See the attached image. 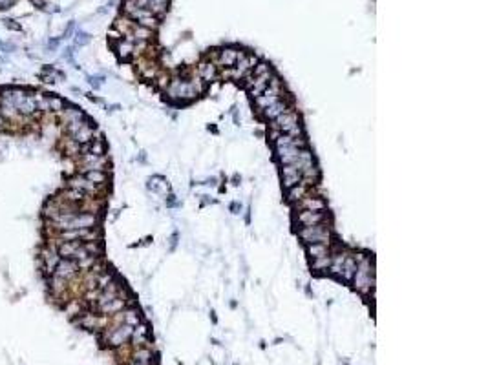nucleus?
<instances>
[{"mask_svg": "<svg viewBox=\"0 0 488 365\" xmlns=\"http://www.w3.org/2000/svg\"><path fill=\"white\" fill-rule=\"evenodd\" d=\"M207 84L201 81L199 77H190V79H172L168 86L165 88V93L168 95L170 101L174 103H190L194 99H198L203 91H205Z\"/></svg>", "mask_w": 488, "mask_h": 365, "instance_id": "f257e3e1", "label": "nucleus"}, {"mask_svg": "<svg viewBox=\"0 0 488 365\" xmlns=\"http://www.w3.org/2000/svg\"><path fill=\"white\" fill-rule=\"evenodd\" d=\"M355 256H357V270H355V276L351 280V285L360 294H367L375 288V265H373V259L369 256L360 257V254H357V252H355Z\"/></svg>", "mask_w": 488, "mask_h": 365, "instance_id": "f03ea898", "label": "nucleus"}, {"mask_svg": "<svg viewBox=\"0 0 488 365\" xmlns=\"http://www.w3.org/2000/svg\"><path fill=\"white\" fill-rule=\"evenodd\" d=\"M296 236L304 243V247L313 243H326V245L333 243V230H331V225L329 223L313 225V226H300V228H296Z\"/></svg>", "mask_w": 488, "mask_h": 365, "instance_id": "7ed1b4c3", "label": "nucleus"}, {"mask_svg": "<svg viewBox=\"0 0 488 365\" xmlns=\"http://www.w3.org/2000/svg\"><path fill=\"white\" fill-rule=\"evenodd\" d=\"M57 243L59 241L55 237H48L46 243L42 245L39 250V265H40V270H42V274L44 276L53 274L55 267H57L59 261L62 259L57 252Z\"/></svg>", "mask_w": 488, "mask_h": 365, "instance_id": "20e7f679", "label": "nucleus"}, {"mask_svg": "<svg viewBox=\"0 0 488 365\" xmlns=\"http://www.w3.org/2000/svg\"><path fill=\"white\" fill-rule=\"evenodd\" d=\"M283 95H285V90H283L282 81L274 75V77L271 79L269 86L262 91V95H258L256 99H252V101H254V106H256L258 112H264L267 106H271V104H274L276 101H280Z\"/></svg>", "mask_w": 488, "mask_h": 365, "instance_id": "39448f33", "label": "nucleus"}, {"mask_svg": "<svg viewBox=\"0 0 488 365\" xmlns=\"http://www.w3.org/2000/svg\"><path fill=\"white\" fill-rule=\"evenodd\" d=\"M77 167L79 172H88V170H103V172H110V157L108 155H95L90 152H83L77 157Z\"/></svg>", "mask_w": 488, "mask_h": 365, "instance_id": "423d86ee", "label": "nucleus"}, {"mask_svg": "<svg viewBox=\"0 0 488 365\" xmlns=\"http://www.w3.org/2000/svg\"><path fill=\"white\" fill-rule=\"evenodd\" d=\"M293 223L300 226H313V225H331V216L328 210H296L293 216Z\"/></svg>", "mask_w": 488, "mask_h": 365, "instance_id": "0eeeda50", "label": "nucleus"}, {"mask_svg": "<svg viewBox=\"0 0 488 365\" xmlns=\"http://www.w3.org/2000/svg\"><path fill=\"white\" fill-rule=\"evenodd\" d=\"M66 186H70V188H75V190L86 194V196H92V197H101V196L104 194L103 188H99V186L93 185L92 181H88L81 172L70 175V177L66 179Z\"/></svg>", "mask_w": 488, "mask_h": 365, "instance_id": "6e6552de", "label": "nucleus"}, {"mask_svg": "<svg viewBox=\"0 0 488 365\" xmlns=\"http://www.w3.org/2000/svg\"><path fill=\"white\" fill-rule=\"evenodd\" d=\"M298 124H300V115L293 108L289 112L282 113L280 117H276L274 121H271V128H273V132H278V134H287V132H291Z\"/></svg>", "mask_w": 488, "mask_h": 365, "instance_id": "1a4fd4ad", "label": "nucleus"}, {"mask_svg": "<svg viewBox=\"0 0 488 365\" xmlns=\"http://www.w3.org/2000/svg\"><path fill=\"white\" fill-rule=\"evenodd\" d=\"M132 331H134V327L126 325V323H119V325L112 327L110 331H106V343L112 347L124 345L132 338Z\"/></svg>", "mask_w": 488, "mask_h": 365, "instance_id": "9d476101", "label": "nucleus"}, {"mask_svg": "<svg viewBox=\"0 0 488 365\" xmlns=\"http://www.w3.org/2000/svg\"><path fill=\"white\" fill-rule=\"evenodd\" d=\"M274 77V71L269 70L265 71L264 75H258V77H247L245 79V86H247V91L252 99H256L258 95H262V91L269 86L271 79Z\"/></svg>", "mask_w": 488, "mask_h": 365, "instance_id": "9b49d317", "label": "nucleus"}, {"mask_svg": "<svg viewBox=\"0 0 488 365\" xmlns=\"http://www.w3.org/2000/svg\"><path fill=\"white\" fill-rule=\"evenodd\" d=\"M295 106H293V99H291L289 95H283L280 101H276L274 104H271V106H267V108L264 110V112H260L262 113V117H264L265 121H274L276 117H280L282 113H285V112H289V110H293Z\"/></svg>", "mask_w": 488, "mask_h": 365, "instance_id": "f8f14e48", "label": "nucleus"}, {"mask_svg": "<svg viewBox=\"0 0 488 365\" xmlns=\"http://www.w3.org/2000/svg\"><path fill=\"white\" fill-rule=\"evenodd\" d=\"M242 53L244 52H240L236 48H221V50L216 52V58L212 62L216 64V68L229 70V68H232V66L236 64V60L242 57Z\"/></svg>", "mask_w": 488, "mask_h": 365, "instance_id": "ddd939ff", "label": "nucleus"}, {"mask_svg": "<svg viewBox=\"0 0 488 365\" xmlns=\"http://www.w3.org/2000/svg\"><path fill=\"white\" fill-rule=\"evenodd\" d=\"M53 274L71 283V281H75V280H79L81 270H79L75 259H61L59 265L55 267V270H53Z\"/></svg>", "mask_w": 488, "mask_h": 365, "instance_id": "4468645a", "label": "nucleus"}, {"mask_svg": "<svg viewBox=\"0 0 488 365\" xmlns=\"http://www.w3.org/2000/svg\"><path fill=\"white\" fill-rule=\"evenodd\" d=\"M97 135H99V130H97V126L92 121H88V119H86V121H84L83 124L79 126L77 132H75L73 135H70V137L75 142H77V144L84 146V144H88L90 141H93Z\"/></svg>", "mask_w": 488, "mask_h": 365, "instance_id": "2eb2a0df", "label": "nucleus"}, {"mask_svg": "<svg viewBox=\"0 0 488 365\" xmlns=\"http://www.w3.org/2000/svg\"><path fill=\"white\" fill-rule=\"evenodd\" d=\"M293 208L295 210H328V201L322 196H315V194L309 192L298 203H295Z\"/></svg>", "mask_w": 488, "mask_h": 365, "instance_id": "dca6fc26", "label": "nucleus"}, {"mask_svg": "<svg viewBox=\"0 0 488 365\" xmlns=\"http://www.w3.org/2000/svg\"><path fill=\"white\" fill-rule=\"evenodd\" d=\"M57 119L61 121V126H66V124H73V122H83L86 119V113L79 106L66 104L64 110L57 113Z\"/></svg>", "mask_w": 488, "mask_h": 365, "instance_id": "f3484780", "label": "nucleus"}, {"mask_svg": "<svg viewBox=\"0 0 488 365\" xmlns=\"http://www.w3.org/2000/svg\"><path fill=\"white\" fill-rule=\"evenodd\" d=\"M280 177H282V185L285 190L291 188V186L298 185V183H302V179H304L300 170H298L295 165H282V167H280Z\"/></svg>", "mask_w": 488, "mask_h": 365, "instance_id": "a211bd4d", "label": "nucleus"}, {"mask_svg": "<svg viewBox=\"0 0 488 365\" xmlns=\"http://www.w3.org/2000/svg\"><path fill=\"white\" fill-rule=\"evenodd\" d=\"M309 192H311V185H309L307 181L302 179V183H298V185L291 186V188H287V190H285V201H287V203L293 206L295 203H298V201H300L304 196H307Z\"/></svg>", "mask_w": 488, "mask_h": 365, "instance_id": "6ab92c4d", "label": "nucleus"}, {"mask_svg": "<svg viewBox=\"0 0 488 365\" xmlns=\"http://www.w3.org/2000/svg\"><path fill=\"white\" fill-rule=\"evenodd\" d=\"M114 50H116V55L119 57V60L126 62L130 58L134 57V42L128 39H119L114 42Z\"/></svg>", "mask_w": 488, "mask_h": 365, "instance_id": "aec40b11", "label": "nucleus"}, {"mask_svg": "<svg viewBox=\"0 0 488 365\" xmlns=\"http://www.w3.org/2000/svg\"><path fill=\"white\" fill-rule=\"evenodd\" d=\"M88 181H92L93 185H97L99 188H103L104 192L108 190L110 186V172H103V170H88V172H81Z\"/></svg>", "mask_w": 488, "mask_h": 365, "instance_id": "412c9836", "label": "nucleus"}, {"mask_svg": "<svg viewBox=\"0 0 488 365\" xmlns=\"http://www.w3.org/2000/svg\"><path fill=\"white\" fill-rule=\"evenodd\" d=\"M198 77L201 79L205 84L214 83L216 77H218V68H216V64H214L212 60H205V62H201V64L198 66Z\"/></svg>", "mask_w": 488, "mask_h": 365, "instance_id": "4be33fe9", "label": "nucleus"}, {"mask_svg": "<svg viewBox=\"0 0 488 365\" xmlns=\"http://www.w3.org/2000/svg\"><path fill=\"white\" fill-rule=\"evenodd\" d=\"M355 270H357V256H355V252H347L346 256V261L342 265V274H340V281L344 283H351L355 276Z\"/></svg>", "mask_w": 488, "mask_h": 365, "instance_id": "5701e85b", "label": "nucleus"}, {"mask_svg": "<svg viewBox=\"0 0 488 365\" xmlns=\"http://www.w3.org/2000/svg\"><path fill=\"white\" fill-rule=\"evenodd\" d=\"M333 249L331 245L326 243H313V245H305V254L309 256V259H318V257H324L331 254Z\"/></svg>", "mask_w": 488, "mask_h": 365, "instance_id": "b1692460", "label": "nucleus"}, {"mask_svg": "<svg viewBox=\"0 0 488 365\" xmlns=\"http://www.w3.org/2000/svg\"><path fill=\"white\" fill-rule=\"evenodd\" d=\"M59 148H61V152L64 155H68V157H77V155L81 154V144H77L70 135H64V137L61 139Z\"/></svg>", "mask_w": 488, "mask_h": 365, "instance_id": "393cba45", "label": "nucleus"}, {"mask_svg": "<svg viewBox=\"0 0 488 365\" xmlns=\"http://www.w3.org/2000/svg\"><path fill=\"white\" fill-rule=\"evenodd\" d=\"M121 320L122 323H126L130 327H135L141 323V314H139V309L137 307H124L121 310Z\"/></svg>", "mask_w": 488, "mask_h": 365, "instance_id": "a878e982", "label": "nucleus"}, {"mask_svg": "<svg viewBox=\"0 0 488 365\" xmlns=\"http://www.w3.org/2000/svg\"><path fill=\"white\" fill-rule=\"evenodd\" d=\"M40 79H42V83L53 84V83H59V81H64L66 75L62 71H59L57 68H53V66H46V68H42V71H40Z\"/></svg>", "mask_w": 488, "mask_h": 365, "instance_id": "bb28decb", "label": "nucleus"}, {"mask_svg": "<svg viewBox=\"0 0 488 365\" xmlns=\"http://www.w3.org/2000/svg\"><path fill=\"white\" fill-rule=\"evenodd\" d=\"M152 39H154V31L152 29L134 24V28H132V40L134 42H150Z\"/></svg>", "mask_w": 488, "mask_h": 365, "instance_id": "cd10ccee", "label": "nucleus"}, {"mask_svg": "<svg viewBox=\"0 0 488 365\" xmlns=\"http://www.w3.org/2000/svg\"><path fill=\"white\" fill-rule=\"evenodd\" d=\"M132 341H134V345L137 347H143L145 343L148 341V327L145 323H139V325L134 327V331H132Z\"/></svg>", "mask_w": 488, "mask_h": 365, "instance_id": "c85d7f7f", "label": "nucleus"}, {"mask_svg": "<svg viewBox=\"0 0 488 365\" xmlns=\"http://www.w3.org/2000/svg\"><path fill=\"white\" fill-rule=\"evenodd\" d=\"M333 254V252H331ZM331 254L324 257H318V259H311V269L316 274H328L329 267H331Z\"/></svg>", "mask_w": 488, "mask_h": 365, "instance_id": "c756f323", "label": "nucleus"}, {"mask_svg": "<svg viewBox=\"0 0 488 365\" xmlns=\"http://www.w3.org/2000/svg\"><path fill=\"white\" fill-rule=\"evenodd\" d=\"M147 186H148V190H152V192H155V194H163L168 190V183L163 179L161 175H152V177H148Z\"/></svg>", "mask_w": 488, "mask_h": 365, "instance_id": "7c9ffc66", "label": "nucleus"}, {"mask_svg": "<svg viewBox=\"0 0 488 365\" xmlns=\"http://www.w3.org/2000/svg\"><path fill=\"white\" fill-rule=\"evenodd\" d=\"M48 104H50V113H61L62 110H64V106L68 103H66L64 99L62 97H59V95H52L50 93V97H48Z\"/></svg>", "mask_w": 488, "mask_h": 365, "instance_id": "2f4dec72", "label": "nucleus"}, {"mask_svg": "<svg viewBox=\"0 0 488 365\" xmlns=\"http://www.w3.org/2000/svg\"><path fill=\"white\" fill-rule=\"evenodd\" d=\"M152 358H154V354H152V351H150V349H147V347H137V349H135L134 362H139V364L150 365Z\"/></svg>", "mask_w": 488, "mask_h": 365, "instance_id": "473e14b6", "label": "nucleus"}, {"mask_svg": "<svg viewBox=\"0 0 488 365\" xmlns=\"http://www.w3.org/2000/svg\"><path fill=\"white\" fill-rule=\"evenodd\" d=\"M92 42V35L86 31H77L75 37H73V46L75 48H83V46H88Z\"/></svg>", "mask_w": 488, "mask_h": 365, "instance_id": "72a5a7b5", "label": "nucleus"}, {"mask_svg": "<svg viewBox=\"0 0 488 365\" xmlns=\"http://www.w3.org/2000/svg\"><path fill=\"white\" fill-rule=\"evenodd\" d=\"M269 70H273L269 62H265V60H258L256 66L252 68V71H251V75H249V77H258V75H264L265 71H269Z\"/></svg>", "mask_w": 488, "mask_h": 365, "instance_id": "f704fd0d", "label": "nucleus"}, {"mask_svg": "<svg viewBox=\"0 0 488 365\" xmlns=\"http://www.w3.org/2000/svg\"><path fill=\"white\" fill-rule=\"evenodd\" d=\"M88 84H90L93 90H99L104 84V77L103 75H88Z\"/></svg>", "mask_w": 488, "mask_h": 365, "instance_id": "c9c22d12", "label": "nucleus"}, {"mask_svg": "<svg viewBox=\"0 0 488 365\" xmlns=\"http://www.w3.org/2000/svg\"><path fill=\"white\" fill-rule=\"evenodd\" d=\"M4 26L9 28V29H15V31H20V29H22V26H20L19 22H17V20H11V19L4 20Z\"/></svg>", "mask_w": 488, "mask_h": 365, "instance_id": "e433bc0d", "label": "nucleus"}, {"mask_svg": "<svg viewBox=\"0 0 488 365\" xmlns=\"http://www.w3.org/2000/svg\"><path fill=\"white\" fill-rule=\"evenodd\" d=\"M15 2H17V0H0V11H2V9H9Z\"/></svg>", "mask_w": 488, "mask_h": 365, "instance_id": "4c0bfd02", "label": "nucleus"}, {"mask_svg": "<svg viewBox=\"0 0 488 365\" xmlns=\"http://www.w3.org/2000/svg\"><path fill=\"white\" fill-rule=\"evenodd\" d=\"M30 2H31L35 7H40V9H44V7L48 6V2H50V0H30Z\"/></svg>", "mask_w": 488, "mask_h": 365, "instance_id": "58836bf2", "label": "nucleus"}, {"mask_svg": "<svg viewBox=\"0 0 488 365\" xmlns=\"http://www.w3.org/2000/svg\"><path fill=\"white\" fill-rule=\"evenodd\" d=\"M59 44H61V39H52L50 42H48V50H50V52H53V50H55Z\"/></svg>", "mask_w": 488, "mask_h": 365, "instance_id": "ea45409f", "label": "nucleus"}, {"mask_svg": "<svg viewBox=\"0 0 488 365\" xmlns=\"http://www.w3.org/2000/svg\"><path fill=\"white\" fill-rule=\"evenodd\" d=\"M231 210H232V214H240V212H242V205H238V203H232Z\"/></svg>", "mask_w": 488, "mask_h": 365, "instance_id": "a19ab883", "label": "nucleus"}, {"mask_svg": "<svg viewBox=\"0 0 488 365\" xmlns=\"http://www.w3.org/2000/svg\"><path fill=\"white\" fill-rule=\"evenodd\" d=\"M73 28H75V24H73V22H70V24H68V28H66V31H64V39H66V37H70V33L73 31Z\"/></svg>", "mask_w": 488, "mask_h": 365, "instance_id": "79ce46f5", "label": "nucleus"}, {"mask_svg": "<svg viewBox=\"0 0 488 365\" xmlns=\"http://www.w3.org/2000/svg\"><path fill=\"white\" fill-rule=\"evenodd\" d=\"M6 128H7L6 121H4V119H2V117H0V134H2V132H4V130H6Z\"/></svg>", "mask_w": 488, "mask_h": 365, "instance_id": "37998d69", "label": "nucleus"}, {"mask_svg": "<svg viewBox=\"0 0 488 365\" xmlns=\"http://www.w3.org/2000/svg\"><path fill=\"white\" fill-rule=\"evenodd\" d=\"M130 365H147V364H139V362H132Z\"/></svg>", "mask_w": 488, "mask_h": 365, "instance_id": "c03bdc74", "label": "nucleus"}, {"mask_svg": "<svg viewBox=\"0 0 488 365\" xmlns=\"http://www.w3.org/2000/svg\"><path fill=\"white\" fill-rule=\"evenodd\" d=\"M145 2H147V4H148V2H152V0H145Z\"/></svg>", "mask_w": 488, "mask_h": 365, "instance_id": "a18cd8bd", "label": "nucleus"}]
</instances>
